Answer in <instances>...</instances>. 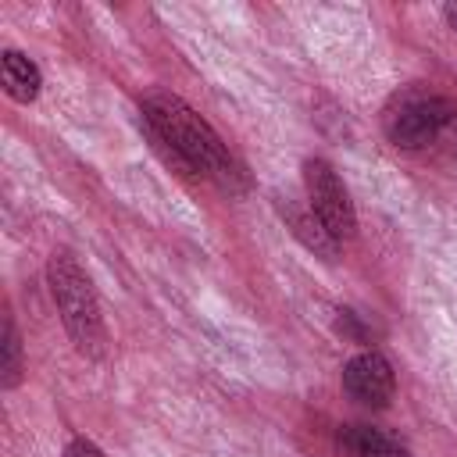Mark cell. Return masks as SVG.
<instances>
[{
    "label": "cell",
    "mask_w": 457,
    "mask_h": 457,
    "mask_svg": "<svg viewBox=\"0 0 457 457\" xmlns=\"http://www.w3.org/2000/svg\"><path fill=\"white\" fill-rule=\"evenodd\" d=\"M0 79H4V93L11 100H18V104H32L39 96V86H43L39 68L18 50H4L0 54Z\"/></svg>",
    "instance_id": "52a82bcc"
},
{
    "label": "cell",
    "mask_w": 457,
    "mask_h": 457,
    "mask_svg": "<svg viewBox=\"0 0 457 457\" xmlns=\"http://www.w3.org/2000/svg\"><path fill=\"white\" fill-rule=\"evenodd\" d=\"M386 457H414V453H411V450H407V446H400V443H393V446H389V453H386Z\"/></svg>",
    "instance_id": "4fadbf2b"
},
{
    "label": "cell",
    "mask_w": 457,
    "mask_h": 457,
    "mask_svg": "<svg viewBox=\"0 0 457 457\" xmlns=\"http://www.w3.org/2000/svg\"><path fill=\"white\" fill-rule=\"evenodd\" d=\"M303 186H307V200L311 211L321 218V225L343 243L357 232V211L350 204V193L343 186V179L336 175V168L321 157H307L303 161Z\"/></svg>",
    "instance_id": "277c9868"
},
{
    "label": "cell",
    "mask_w": 457,
    "mask_h": 457,
    "mask_svg": "<svg viewBox=\"0 0 457 457\" xmlns=\"http://www.w3.org/2000/svg\"><path fill=\"white\" fill-rule=\"evenodd\" d=\"M278 214L286 218V228L311 250V253H318V257H325V261H336L339 257V239L321 225V218L311 211V207H296V204H278Z\"/></svg>",
    "instance_id": "8992f818"
},
{
    "label": "cell",
    "mask_w": 457,
    "mask_h": 457,
    "mask_svg": "<svg viewBox=\"0 0 457 457\" xmlns=\"http://www.w3.org/2000/svg\"><path fill=\"white\" fill-rule=\"evenodd\" d=\"M0 382L4 389H14L21 382V339H18V328H14V318L7 314L4 318V364H0Z\"/></svg>",
    "instance_id": "9c48e42d"
},
{
    "label": "cell",
    "mask_w": 457,
    "mask_h": 457,
    "mask_svg": "<svg viewBox=\"0 0 457 457\" xmlns=\"http://www.w3.org/2000/svg\"><path fill=\"white\" fill-rule=\"evenodd\" d=\"M393 443L396 439L375 425H343L336 432V453L339 457H386Z\"/></svg>",
    "instance_id": "ba28073f"
},
{
    "label": "cell",
    "mask_w": 457,
    "mask_h": 457,
    "mask_svg": "<svg viewBox=\"0 0 457 457\" xmlns=\"http://www.w3.org/2000/svg\"><path fill=\"white\" fill-rule=\"evenodd\" d=\"M382 129L400 150H425L443 136L457 139V100L428 89H403L389 100Z\"/></svg>",
    "instance_id": "3957f363"
},
{
    "label": "cell",
    "mask_w": 457,
    "mask_h": 457,
    "mask_svg": "<svg viewBox=\"0 0 457 457\" xmlns=\"http://www.w3.org/2000/svg\"><path fill=\"white\" fill-rule=\"evenodd\" d=\"M343 389L364 407H386L396 393L393 364L378 350H361L343 364Z\"/></svg>",
    "instance_id": "5b68a950"
},
{
    "label": "cell",
    "mask_w": 457,
    "mask_h": 457,
    "mask_svg": "<svg viewBox=\"0 0 457 457\" xmlns=\"http://www.w3.org/2000/svg\"><path fill=\"white\" fill-rule=\"evenodd\" d=\"M443 18H446V25L457 32V4H446V7H443Z\"/></svg>",
    "instance_id": "7c38bea8"
},
{
    "label": "cell",
    "mask_w": 457,
    "mask_h": 457,
    "mask_svg": "<svg viewBox=\"0 0 457 457\" xmlns=\"http://www.w3.org/2000/svg\"><path fill=\"white\" fill-rule=\"evenodd\" d=\"M139 125L150 146L164 157V164L179 175H204L228 196L250 189L243 164L228 154L221 136L175 93H150L139 111Z\"/></svg>",
    "instance_id": "6da1fadb"
},
{
    "label": "cell",
    "mask_w": 457,
    "mask_h": 457,
    "mask_svg": "<svg viewBox=\"0 0 457 457\" xmlns=\"http://www.w3.org/2000/svg\"><path fill=\"white\" fill-rule=\"evenodd\" d=\"M336 332L353 339V343H371L375 339V325L361 314V311H350V307H339L336 311Z\"/></svg>",
    "instance_id": "30bf717a"
},
{
    "label": "cell",
    "mask_w": 457,
    "mask_h": 457,
    "mask_svg": "<svg viewBox=\"0 0 457 457\" xmlns=\"http://www.w3.org/2000/svg\"><path fill=\"white\" fill-rule=\"evenodd\" d=\"M61 457H107V453H104L96 443H89V439H82V436H79V439H71V443L64 446V453H61Z\"/></svg>",
    "instance_id": "8fae6325"
},
{
    "label": "cell",
    "mask_w": 457,
    "mask_h": 457,
    "mask_svg": "<svg viewBox=\"0 0 457 457\" xmlns=\"http://www.w3.org/2000/svg\"><path fill=\"white\" fill-rule=\"evenodd\" d=\"M46 278H50V293L57 303V314L75 343L79 353L86 357H104V318H100V303L93 293V282L86 275V268L79 264V257L71 250H57L46 264Z\"/></svg>",
    "instance_id": "7a4b0ae2"
}]
</instances>
